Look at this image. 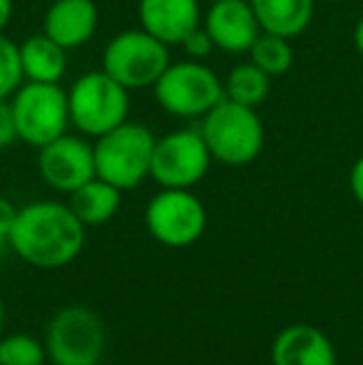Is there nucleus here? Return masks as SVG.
<instances>
[{"label":"nucleus","mask_w":363,"mask_h":365,"mask_svg":"<svg viewBox=\"0 0 363 365\" xmlns=\"http://www.w3.org/2000/svg\"><path fill=\"white\" fill-rule=\"evenodd\" d=\"M264 33L299 38L314 20L316 0H249Z\"/></svg>","instance_id":"nucleus-16"},{"label":"nucleus","mask_w":363,"mask_h":365,"mask_svg":"<svg viewBox=\"0 0 363 365\" xmlns=\"http://www.w3.org/2000/svg\"><path fill=\"white\" fill-rule=\"evenodd\" d=\"M48 348L28 333H10L0 338V365H45Z\"/></svg>","instance_id":"nucleus-21"},{"label":"nucleus","mask_w":363,"mask_h":365,"mask_svg":"<svg viewBox=\"0 0 363 365\" xmlns=\"http://www.w3.org/2000/svg\"><path fill=\"white\" fill-rule=\"evenodd\" d=\"M222 82L227 100L239 102L244 107H254V110H259L267 102L269 92H272V77L262 68H257L252 60L234 65Z\"/></svg>","instance_id":"nucleus-19"},{"label":"nucleus","mask_w":363,"mask_h":365,"mask_svg":"<svg viewBox=\"0 0 363 365\" xmlns=\"http://www.w3.org/2000/svg\"><path fill=\"white\" fill-rule=\"evenodd\" d=\"M10 20H13V0H0V35L5 33Z\"/></svg>","instance_id":"nucleus-27"},{"label":"nucleus","mask_w":363,"mask_h":365,"mask_svg":"<svg viewBox=\"0 0 363 365\" xmlns=\"http://www.w3.org/2000/svg\"><path fill=\"white\" fill-rule=\"evenodd\" d=\"M199 132L207 142L212 159L224 167L252 164L262 154L264 140H267L259 112L227 97L202 117Z\"/></svg>","instance_id":"nucleus-2"},{"label":"nucleus","mask_w":363,"mask_h":365,"mask_svg":"<svg viewBox=\"0 0 363 365\" xmlns=\"http://www.w3.org/2000/svg\"><path fill=\"white\" fill-rule=\"evenodd\" d=\"M249 60H252L257 68H262L269 77H281L286 75L291 68H294V45H291L289 38H281V35L274 33H264L254 40L252 50H249Z\"/></svg>","instance_id":"nucleus-20"},{"label":"nucleus","mask_w":363,"mask_h":365,"mask_svg":"<svg viewBox=\"0 0 363 365\" xmlns=\"http://www.w3.org/2000/svg\"><path fill=\"white\" fill-rule=\"evenodd\" d=\"M354 48L356 53L363 58V15L359 20H356V28H354Z\"/></svg>","instance_id":"nucleus-28"},{"label":"nucleus","mask_w":363,"mask_h":365,"mask_svg":"<svg viewBox=\"0 0 363 365\" xmlns=\"http://www.w3.org/2000/svg\"><path fill=\"white\" fill-rule=\"evenodd\" d=\"M155 142L157 137L142 122L127 120L115 130L105 132L92 145L97 177L115 184L122 192L137 189L150 177Z\"/></svg>","instance_id":"nucleus-3"},{"label":"nucleus","mask_w":363,"mask_h":365,"mask_svg":"<svg viewBox=\"0 0 363 365\" xmlns=\"http://www.w3.org/2000/svg\"><path fill=\"white\" fill-rule=\"evenodd\" d=\"M122 194L125 192L117 189L115 184L95 177L85 182L80 189H75L73 194H68V204L85 226H102L115 219V214L120 212Z\"/></svg>","instance_id":"nucleus-18"},{"label":"nucleus","mask_w":363,"mask_h":365,"mask_svg":"<svg viewBox=\"0 0 363 365\" xmlns=\"http://www.w3.org/2000/svg\"><path fill=\"white\" fill-rule=\"evenodd\" d=\"M180 48L184 50V55H187L189 60H207L209 55H212V50H214V43H212V38L207 35V30L199 25V28H194L192 33L182 40Z\"/></svg>","instance_id":"nucleus-23"},{"label":"nucleus","mask_w":363,"mask_h":365,"mask_svg":"<svg viewBox=\"0 0 363 365\" xmlns=\"http://www.w3.org/2000/svg\"><path fill=\"white\" fill-rule=\"evenodd\" d=\"M88 226L83 224L70 204L30 202L18 209L8 246L18 259L35 269L55 271L73 264L85 249Z\"/></svg>","instance_id":"nucleus-1"},{"label":"nucleus","mask_w":363,"mask_h":365,"mask_svg":"<svg viewBox=\"0 0 363 365\" xmlns=\"http://www.w3.org/2000/svg\"><path fill=\"white\" fill-rule=\"evenodd\" d=\"M272 365H339V356L321 328L294 323L274 338Z\"/></svg>","instance_id":"nucleus-15"},{"label":"nucleus","mask_w":363,"mask_h":365,"mask_svg":"<svg viewBox=\"0 0 363 365\" xmlns=\"http://www.w3.org/2000/svg\"><path fill=\"white\" fill-rule=\"evenodd\" d=\"M170 45L157 40L147 30L132 28L107 40L100 68L132 92L147 90V87L152 90L160 75L170 68Z\"/></svg>","instance_id":"nucleus-6"},{"label":"nucleus","mask_w":363,"mask_h":365,"mask_svg":"<svg viewBox=\"0 0 363 365\" xmlns=\"http://www.w3.org/2000/svg\"><path fill=\"white\" fill-rule=\"evenodd\" d=\"M70 127L83 137H102L130 120V90L112 80L105 70L80 75L68 90Z\"/></svg>","instance_id":"nucleus-4"},{"label":"nucleus","mask_w":363,"mask_h":365,"mask_svg":"<svg viewBox=\"0 0 363 365\" xmlns=\"http://www.w3.org/2000/svg\"><path fill=\"white\" fill-rule=\"evenodd\" d=\"M97 28L100 8L95 0H53L43 18V33L68 53L88 45Z\"/></svg>","instance_id":"nucleus-14"},{"label":"nucleus","mask_w":363,"mask_h":365,"mask_svg":"<svg viewBox=\"0 0 363 365\" xmlns=\"http://www.w3.org/2000/svg\"><path fill=\"white\" fill-rule=\"evenodd\" d=\"M18 140L40 149L58 140L70 127L68 90L58 82H28L10 97Z\"/></svg>","instance_id":"nucleus-7"},{"label":"nucleus","mask_w":363,"mask_h":365,"mask_svg":"<svg viewBox=\"0 0 363 365\" xmlns=\"http://www.w3.org/2000/svg\"><path fill=\"white\" fill-rule=\"evenodd\" d=\"M349 189L354 194V199L363 207V154L351 164V172H349Z\"/></svg>","instance_id":"nucleus-26"},{"label":"nucleus","mask_w":363,"mask_h":365,"mask_svg":"<svg viewBox=\"0 0 363 365\" xmlns=\"http://www.w3.org/2000/svg\"><path fill=\"white\" fill-rule=\"evenodd\" d=\"M145 226L157 244L187 249L207 231V207L192 189H160L145 209Z\"/></svg>","instance_id":"nucleus-10"},{"label":"nucleus","mask_w":363,"mask_h":365,"mask_svg":"<svg viewBox=\"0 0 363 365\" xmlns=\"http://www.w3.org/2000/svg\"><path fill=\"white\" fill-rule=\"evenodd\" d=\"M212 162L214 159L199 127H182L157 137L150 179L160 189H194L207 177Z\"/></svg>","instance_id":"nucleus-9"},{"label":"nucleus","mask_w":363,"mask_h":365,"mask_svg":"<svg viewBox=\"0 0 363 365\" xmlns=\"http://www.w3.org/2000/svg\"><path fill=\"white\" fill-rule=\"evenodd\" d=\"M202 28L212 38L214 50L229 55H247L262 35V25L249 0H212L202 15Z\"/></svg>","instance_id":"nucleus-12"},{"label":"nucleus","mask_w":363,"mask_h":365,"mask_svg":"<svg viewBox=\"0 0 363 365\" xmlns=\"http://www.w3.org/2000/svg\"><path fill=\"white\" fill-rule=\"evenodd\" d=\"M18 209L8 197H0V244H8V236L13 231L15 217H18Z\"/></svg>","instance_id":"nucleus-25"},{"label":"nucleus","mask_w":363,"mask_h":365,"mask_svg":"<svg viewBox=\"0 0 363 365\" xmlns=\"http://www.w3.org/2000/svg\"><path fill=\"white\" fill-rule=\"evenodd\" d=\"M160 110L180 120H202L214 105L224 100V82L202 60L184 58L170 63L152 87Z\"/></svg>","instance_id":"nucleus-5"},{"label":"nucleus","mask_w":363,"mask_h":365,"mask_svg":"<svg viewBox=\"0 0 363 365\" xmlns=\"http://www.w3.org/2000/svg\"><path fill=\"white\" fill-rule=\"evenodd\" d=\"M5 323H8V311H5V303H3V298H0V338L5 336Z\"/></svg>","instance_id":"nucleus-29"},{"label":"nucleus","mask_w":363,"mask_h":365,"mask_svg":"<svg viewBox=\"0 0 363 365\" xmlns=\"http://www.w3.org/2000/svg\"><path fill=\"white\" fill-rule=\"evenodd\" d=\"M199 0H140L137 18L140 28L155 35L165 45H182V40L202 25Z\"/></svg>","instance_id":"nucleus-13"},{"label":"nucleus","mask_w":363,"mask_h":365,"mask_svg":"<svg viewBox=\"0 0 363 365\" xmlns=\"http://www.w3.org/2000/svg\"><path fill=\"white\" fill-rule=\"evenodd\" d=\"M105 323L88 306H65L50 318L45 348L53 365H97L105 356Z\"/></svg>","instance_id":"nucleus-8"},{"label":"nucleus","mask_w":363,"mask_h":365,"mask_svg":"<svg viewBox=\"0 0 363 365\" xmlns=\"http://www.w3.org/2000/svg\"><path fill=\"white\" fill-rule=\"evenodd\" d=\"M20 63L28 82H63L68 73V50L45 33L30 35L20 43Z\"/></svg>","instance_id":"nucleus-17"},{"label":"nucleus","mask_w":363,"mask_h":365,"mask_svg":"<svg viewBox=\"0 0 363 365\" xmlns=\"http://www.w3.org/2000/svg\"><path fill=\"white\" fill-rule=\"evenodd\" d=\"M18 142V130H15V117L10 100H0V149Z\"/></svg>","instance_id":"nucleus-24"},{"label":"nucleus","mask_w":363,"mask_h":365,"mask_svg":"<svg viewBox=\"0 0 363 365\" xmlns=\"http://www.w3.org/2000/svg\"><path fill=\"white\" fill-rule=\"evenodd\" d=\"M38 172L50 189L73 194L85 182L97 177L95 149L80 135H60L38 149Z\"/></svg>","instance_id":"nucleus-11"},{"label":"nucleus","mask_w":363,"mask_h":365,"mask_svg":"<svg viewBox=\"0 0 363 365\" xmlns=\"http://www.w3.org/2000/svg\"><path fill=\"white\" fill-rule=\"evenodd\" d=\"M23 63H20V45L8 35H0V100H10L23 85Z\"/></svg>","instance_id":"nucleus-22"}]
</instances>
